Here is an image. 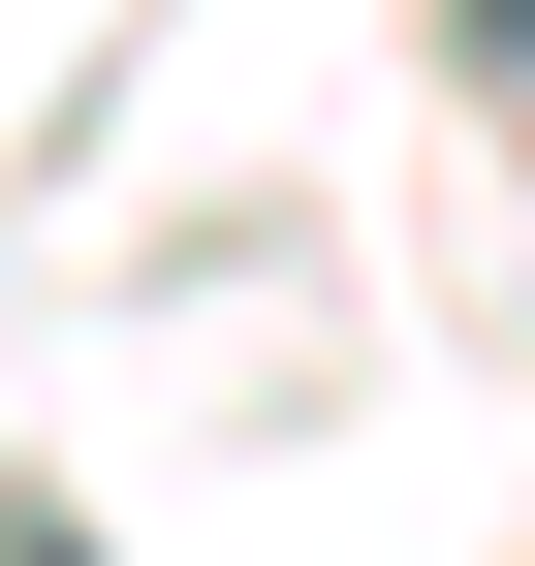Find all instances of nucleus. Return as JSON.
I'll use <instances>...</instances> for the list:
<instances>
[{"mask_svg": "<svg viewBox=\"0 0 535 566\" xmlns=\"http://www.w3.org/2000/svg\"><path fill=\"white\" fill-rule=\"evenodd\" d=\"M441 32H473V95H535V0H441Z\"/></svg>", "mask_w": 535, "mask_h": 566, "instance_id": "1", "label": "nucleus"}]
</instances>
